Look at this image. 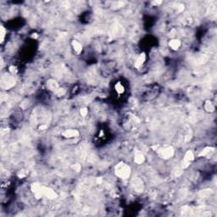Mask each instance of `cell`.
I'll use <instances>...</instances> for the list:
<instances>
[{"mask_svg": "<svg viewBox=\"0 0 217 217\" xmlns=\"http://www.w3.org/2000/svg\"><path fill=\"white\" fill-rule=\"evenodd\" d=\"M114 173L121 179H127L131 175L130 166L122 162L119 163L114 167Z\"/></svg>", "mask_w": 217, "mask_h": 217, "instance_id": "6da1fadb", "label": "cell"}, {"mask_svg": "<svg viewBox=\"0 0 217 217\" xmlns=\"http://www.w3.org/2000/svg\"><path fill=\"white\" fill-rule=\"evenodd\" d=\"M174 149L172 147H165L158 150V154L163 159H170L174 155Z\"/></svg>", "mask_w": 217, "mask_h": 217, "instance_id": "7a4b0ae2", "label": "cell"}, {"mask_svg": "<svg viewBox=\"0 0 217 217\" xmlns=\"http://www.w3.org/2000/svg\"><path fill=\"white\" fill-rule=\"evenodd\" d=\"M194 159V155H193V153L190 151V150H188L186 154H185V155H184V159H183V169H186V168H188L190 164H191V162Z\"/></svg>", "mask_w": 217, "mask_h": 217, "instance_id": "3957f363", "label": "cell"}, {"mask_svg": "<svg viewBox=\"0 0 217 217\" xmlns=\"http://www.w3.org/2000/svg\"><path fill=\"white\" fill-rule=\"evenodd\" d=\"M63 137L65 138H77L79 135H80V132L77 129H68V130H65L63 133H62Z\"/></svg>", "mask_w": 217, "mask_h": 217, "instance_id": "277c9868", "label": "cell"}, {"mask_svg": "<svg viewBox=\"0 0 217 217\" xmlns=\"http://www.w3.org/2000/svg\"><path fill=\"white\" fill-rule=\"evenodd\" d=\"M42 192H43V196L44 197H47L50 199H53L57 197V194L56 192L53 191L51 188H46V187H44L42 188Z\"/></svg>", "mask_w": 217, "mask_h": 217, "instance_id": "5b68a950", "label": "cell"}, {"mask_svg": "<svg viewBox=\"0 0 217 217\" xmlns=\"http://www.w3.org/2000/svg\"><path fill=\"white\" fill-rule=\"evenodd\" d=\"M42 188L43 186H41L40 184L38 183H34L32 185V190L34 193L35 197L37 199H40L43 197V192H42Z\"/></svg>", "mask_w": 217, "mask_h": 217, "instance_id": "8992f818", "label": "cell"}, {"mask_svg": "<svg viewBox=\"0 0 217 217\" xmlns=\"http://www.w3.org/2000/svg\"><path fill=\"white\" fill-rule=\"evenodd\" d=\"M145 61H146V54L144 53H140L138 56L136 61H135V67L137 69H140L143 65V64L145 63Z\"/></svg>", "mask_w": 217, "mask_h": 217, "instance_id": "52a82bcc", "label": "cell"}, {"mask_svg": "<svg viewBox=\"0 0 217 217\" xmlns=\"http://www.w3.org/2000/svg\"><path fill=\"white\" fill-rule=\"evenodd\" d=\"M47 87H48V89H49L51 91L56 92L60 88V85H59V83L56 81H54V80H49L47 82Z\"/></svg>", "mask_w": 217, "mask_h": 217, "instance_id": "ba28073f", "label": "cell"}, {"mask_svg": "<svg viewBox=\"0 0 217 217\" xmlns=\"http://www.w3.org/2000/svg\"><path fill=\"white\" fill-rule=\"evenodd\" d=\"M71 45H72V48L77 54H80L82 52V45L77 40H73L71 43Z\"/></svg>", "mask_w": 217, "mask_h": 217, "instance_id": "9c48e42d", "label": "cell"}, {"mask_svg": "<svg viewBox=\"0 0 217 217\" xmlns=\"http://www.w3.org/2000/svg\"><path fill=\"white\" fill-rule=\"evenodd\" d=\"M182 45V43L179 39H172L169 42V47L173 49V50H177Z\"/></svg>", "mask_w": 217, "mask_h": 217, "instance_id": "30bf717a", "label": "cell"}, {"mask_svg": "<svg viewBox=\"0 0 217 217\" xmlns=\"http://www.w3.org/2000/svg\"><path fill=\"white\" fill-rule=\"evenodd\" d=\"M145 160V158L144 155L141 153V152H137L135 154V156H134V161L135 163H137L138 165H141L144 162Z\"/></svg>", "mask_w": 217, "mask_h": 217, "instance_id": "8fae6325", "label": "cell"}, {"mask_svg": "<svg viewBox=\"0 0 217 217\" xmlns=\"http://www.w3.org/2000/svg\"><path fill=\"white\" fill-rule=\"evenodd\" d=\"M204 110L208 113H211L215 110V106L214 104H212L211 101H206L204 104Z\"/></svg>", "mask_w": 217, "mask_h": 217, "instance_id": "7c38bea8", "label": "cell"}, {"mask_svg": "<svg viewBox=\"0 0 217 217\" xmlns=\"http://www.w3.org/2000/svg\"><path fill=\"white\" fill-rule=\"evenodd\" d=\"M114 90L115 92L118 93V94H121L125 92V88H124V86L122 84L121 81H118L115 85H114Z\"/></svg>", "mask_w": 217, "mask_h": 217, "instance_id": "4fadbf2b", "label": "cell"}, {"mask_svg": "<svg viewBox=\"0 0 217 217\" xmlns=\"http://www.w3.org/2000/svg\"><path fill=\"white\" fill-rule=\"evenodd\" d=\"M5 33H6V30L4 26H1V30H0V37H1V43H3L4 41V37H5Z\"/></svg>", "mask_w": 217, "mask_h": 217, "instance_id": "5bb4252c", "label": "cell"}, {"mask_svg": "<svg viewBox=\"0 0 217 217\" xmlns=\"http://www.w3.org/2000/svg\"><path fill=\"white\" fill-rule=\"evenodd\" d=\"M27 174H28L27 170L23 169V170H20V171L18 172V176H19L20 178H24V177L27 176Z\"/></svg>", "mask_w": 217, "mask_h": 217, "instance_id": "9a60e30c", "label": "cell"}, {"mask_svg": "<svg viewBox=\"0 0 217 217\" xmlns=\"http://www.w3.org/2000/svg\"><path fill=\"white\" fill-rule=\"evenodd\" d=\"M213 150V148H204L201 153L199 154V156H205V155H207L209 153H210L211 151Z\"/></svg>", "mask_w": 217, "mask_h": 217, "instance_id": "2e32d148", "label": "cell"}, {"mask_svg": "<svg viewBox=\"0 0 217 217\" xmlns=\"http://www.w3.org/2000/svg\"><path fill=\"white\" fill-rule=\"evenodd\" d=\"M80 114H81V115L82 117H86L87 115V114H88V110H87V108H81L80 110Z\"/></svg>", "mask_w": 217, "mask_h": 217, "instance_id": "e0dca14e", "label": "cell"}, {"mask_svg": "<svg viewBox=\"0 0 217 217\" xmlns=\"http://www.w3.org/2000/svg\"><path fill=\"white\" fill-rule=\"evenodd\" d=\"M58 95H64L65 93V90L64 89V88H61V87H60L56 92H55Z\"/></svg>", "mask_w": 217, "mask_h": 217, "instance_id": "ac0fdd59", "label": "cell"}, {"mask_svg": "<svg viewBox=\"0 0 217 217\" xmlns=\"http://www.w3.org/2000/svg\"><path fill=\"white\" fill-rule=\"evenodd\" d=\"M73 168L76 169V171H79L81 170V165H79V164H75V165H73Z\"/></svg>", "mask_w": 217, "mask_h": 217, "instance_id": "d6986e66", "label": "cell"}, {"mask_svg": "<svg viewBox=\"0 0 217 217\" xmlns=\"http://www.w3.org/2000/svg\"><path fill=\"white\" fill-rule=\"evenodd\" d=\"M152 4H153L154 5H156L157 6V5H159V4H161L162 2H161V1H156V2L154 1V2H152Z\"/></svg>", "mask_w": 217, "mask_h": 217, "instance_id": "ffe728a7", "label": "cell"}, {"mask_svg": "<svg viewBox=\"0 0 217 217\" xmlns=\"http://www.w3.org/2000/svg\"><path fill=\"white\" fill-rule=\"evenodd\" d=\"M47 128V125H41L39 126V130H45Z\"/></svg>", "mask_w": 217, "mask_h": 217, "instance_id": "44dd1931", "label": "cell"}]
</instances>
